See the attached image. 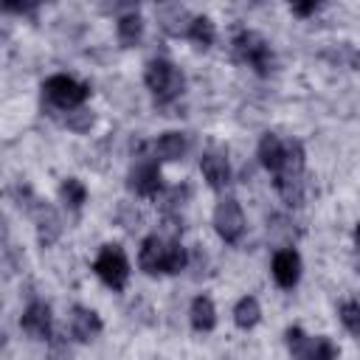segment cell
<instances>
[{
    "label": "cell",
    "mask_w": 360,
    "mask_h": 360,
    "mask_svg": "<svg viewBox=\"0 0 360 360\" xmlns=\"http://www.w3.org/2000/svg\"><path fill=\"white\" fill-rule=\"evenodd\" d=\"M143 82H146V87L155 93V98H158L160 104L174 101V98L183 93V84H186L183 73H180L172 62H166V59H152V62L146 65V70H143Z\"/></svg>",
    "instance_id": "obj_2"
},
{
    "label": "cell",
    "mask_w": 360,
    "mask_h": 360,
    "mask_svg": "<svg viewBox=\"0 0 360 360\" xmlns=\"http://www.w3.org/2000/svg\"><path fill=\"white\" fill-rule=\"evenodd\" d=\"M93 270L112 290H124V284L129 278V262L118 245H104L93 262Z\"/></svg>",
    "instance_id": "obj_5"
},
{
    "label": "cell",
    "mask_w": 360,
    "mask_h": 360,
    "mask_svg": "<svg viewBox=\"0 0 360 360\" xmlns=\"http://www.w3.org/2000/svg\"><path fill=\"white\" fill-rule=\"evenodd\" d=\"M93 112L90 110H84V107H76V110H70L68 112V118H65V124H68V129H73V132H87L90 127H93Z\"/></svg>",
    "instance_id": "obj_23"
},
{
    "label": "cell",
    "mask_w": 360,
    "mask_h": 360,
    "mask_svg": "<svg viewBox=\"0 0 360 360\" xmlns=\"http://www.w3.org/2000/svg\"><path fill=\"white\" fill-rule=\"evenodd\" d=\"M28 214H31L34 222H37V236H39V242H42V245H53V242L59 239V233H62V219H59V214H56L48 202H42V200H37V205H34Z\"/></svg>",
    "instance_id": "obj_11"
},
{
    "label": "cell",
    "mask_w": 360,
    "mask_h": 360,
    "mask_svg": "<svg viewBox=\"0 0 360 360\" xmlns=\"http://www.w3.org/2000/svg\"><path fill=\"white\" fill-rule=\"evenodd\" d=\"M160 186H163V177H160L158 163L141 160V163H135V166L129 169V188H132L135 194H141V197H155V194L160 191Z\"/></svg>",
    "instance_id": "obj_9"
},
{
    "label": "cell",
    "mask_w": 360,
    "mask_h": 360,
    "mask_svg": "<svg viewBox=\"0 0 360 360\" xmlns=\"http://www.w3.org/2000/svg\"><path fill=\"white\" fill-rule=\"evenodd\" d=\"M340 321H343V326H346L352 335H360V304L346 301V304L340 307Z\"/></svg>",
    "instance_id": "obj_24"
},
{
    "label": "cell",
    "mask_w": 360,
    "mask_h": 360,
    "mask_svg": "<svg viewBox=\"0 0 360 360\" xmlns=\"http://www.w3.org/2000/svg\"><path fill=\"white\" fill-rule=\"evenodd\" d=\"M158 20H160L163 31H169V34H174V37H188L191 22H194V17H191L183 6H177V3L160 6V8H158Z\"/></svg>",
    "instance_id": "obj_15"
},
{
    "label": "cell",
    "mask_w": 360,
    "mask_h": 360,
    "mask_svg": "<svg viewBox=\"0 0 360 360\" xmlns=\"http://www.w3.org/2000/svg\"><path fill=\"white\" fill-rule=\"evenodd\" d=\"M118 222H121L127 231H135V228H138V222H141V214H138L132 205H127V202H124V205L118 208Z\"/></svg>",
    "instance_id": "obj_26"
},
{
    "label": "cell",
    "mask_w": 360,
    "mask_h": 360,
    "mask_svg": "<svg viewBox=\"0 0 360 360\" xmlns=\"http://www.w3.org/2000/svg\"><path fill=\"white\" fill-rule=\"evenodd\" d=\"M276 191L287 205H301L307 197V180L304 174H278L276 177Z\"/></svg>",
    "instance_id": "obj_16"
},
{
    "label": "cell",
    "mask_w": 360,
    "mask_h": 360,
    "mask_svg": "<svg viewBox=\"0 0 360 360\" xmlns=\"http://www.w3.org/2000/svg\"><path fill=\"white\" fill-rule=\"evenodd\" d=\"M200 169H202V177L208 180L211 188H222V186L231 183V166H228L225 152L208 149V152L200 158Z\"/></svg>",
    "instance_id": "obj_12"
},
{
    "label": "cell",
    "mask_w": 360,
    "mask_h": 360,
    "mask_svg": "<svg viewBox=\"0 0 360 360\" xmlns=\"http://www.w3.org/2000/svg\"><path fill=\"white\" fill-rule=\"evenodd\" d=\"M20 326L34 340H51V307L45 301H31L20 318Z\"/></svg>",
    "instance_id": "obj_8"
},
{
    "label": "cell",
    "mask_w": 360,
    "mask_h": 360,
    "mask_svg": "<svg viewBox=\"0 0 360 360\" xmlns=\"http://www.w3.org/2000/svg\"><path fill=\"white\" fill-rule=\"evenodd\" d=\"M233 56L245 65H250L256 73H270L273 68V53H270V45L264 42L262 34L256 31H239L236 39H233Z\"/></svg>",
    "instance_id": "obj_3"
},
{
    "label": "cell",
    "mask_w": 360,
    "mask_h": 360,
    "mask_svg": "<svg viewBox=\"0 0 360 360\" xmlns=\"http://www.w3.org/2000/svg\"><path fill=\"white\" fill-rule=\"evenodd\" d=\"M138 264L146 273H180L188 264V256L174 239L146 236L138 250Z\"/></svg>",
    "instance_id": "obj_1"
},
{
    "label": "cell",
    "mask_w": 360,
    "mask_h": 360,
    "mask_svg": "<svg viewBox=\"0 0 360 360\" xmlns=\"http://www.w3.org/2000/svg\"><path fill=\"white\" fill-rule=\"evenodd\" d=\"M354 242H357V248H360V222H357V228H354Z\"/></svg>",
    "instance_id": "obj_29"
},
{
    "label": "cell",
    "mask_w": 360,
    "mask_h": 360,
    "mask_svg": "<svg viewBox=\"0 0 360 360\" xmlns=\"http://www.w3.org/2000/svg\"><path fill=\"white\" fill-rule=\"evenodd\" d=\"M42 90H45V98H48L51 104L62 107V110H76V107L90 96L87 84H82V82H76V79H70V76H62V73L45 79Z\"/></svg>",
    "instance_id": "obj_6"
},
{
    "label": "cell",
    "mask_w": 360,
    "mask_h": 360,
    "mask_svg": "<svg viewBox=\"0 0 360 360\" xmlns=\"http://www.w3.org/2000/svg\"><path fill=\"white\" fill-rule=\"evenodd\" d=\"M287 349L292 360H335L338 357V346L329 338H307L298 326L287 329Z\"/></svg>",
    "instance_id": "obj_4"
},
{
    "label": "cell",
    "mask_w": 360,
    "mask_h": 360,
    "mask_svg": "<svg viewBox=\"0 0 360 360\" xmlns=\"http://www.w3.org/2000/svg\"><path fill=\"white\" fill-rule=\"evenodd\" d=\"M318 8H321L318 3H295V6H292V11H295V14H301V17H307V14L318 11Z\"/></svg>",
    "instance_id": "obj_28"
},
{
    "label": "cell",
    "mask_w": 360,
    "mask_h": 360,
    "mask_svg": "<svg viewBox=\"0 0 360 360\" xmlns=\"http://www.w3.org/2000/svg\"><path fill=\"white\" fill-rule=\"evenodd\" d=\"M186 194H188V188H186V186H183V188H180V186H174V188L166 194V211H172V208L183 205V197H186Z\"/></svg>",
    "instance_id": "obj_27"
},
{
    "label": "cell",
    "mask_w": 360,
    "mask_h": 360,
    "mask_svg": "<svg viewBox=\"0 0 360 360\" xmlns=\"http://www.w3.org/2000/svg\"><path fill=\"white\" fill-rule=\"evenodd\" d=\"M188 315H191V326L197 332H211L214 323H217V309H214L211 298H205V295H197L191 301V312Z\"/></svg>",
    "instance_id": "obj_17"
},
{
    "label": "cell",
    "mask_w": 360,
    "mask_h": 360,
    "mask_svg": "<svg viewBox=\"0 0 360 360\" xmlns=\"http://www.w3.org/2000/svg\"><path fill=\"white\" fill-rule=\"evenodd\" d=\"M141 34H143V20L138 17V11H129V14L118 17V39H121V45H127V48L138 45Z\"/></svg>",
    "instance_id": "obj_19"
},
{
    "label": "cell",
    "mask_w": 360,
    "mask_h": 360,
    "mask_svg": "<svg viewBox=\"0 0 360 360\" xmlns=\"http://www.w3.org/2000/svg\"><path fill=\"white\" fill-rule=\"evenodd\" d=\"M262 318V309H259V301L253 295H245L236 307H233V321L239 329H253Z\"/></svg>",
    "instance_id": "obj_20"
},
{
    "label": "cell",
    "mask_w": 360,
    "mask_h": 360,
    "mask_svg": "<svg viewBox=\"0 0 360 360\" xmlns=\"http://www.w3.org/2000/svg\"><path fill=\"white\" fill-rule=\"evenodd\" d=\"M214 228L231 245L242 236V231H245V214H242V208H239V202L233 197L219 200V205L214 208Z\"/></svg>",
    "instance_id": "obj_7"
},
{
    "label": "cell",
    "mask_w": 360,
    "mask_h": 360,
    "mask_svg": "<svg viewBox=\"0 0 360 360\" xmlns=\"http://www.w3.org/2000/svg\"><path fill=\"white\" fill-rule=\"evenodd\" d=\"M70 332L76 340L87 343L101 332V318L87 307H73L70 309Z\"/></svg>",
    "instance_id": "obj_14"
},
{
    "label": "cell",
    "mask_w": 360,
    "mask_h": 360,
    "mask_svg": "<svg viewBox=\"0 0 360 360\" xmlns=\"http://www.w3.org/2000/svg\"><path fill=\"white\" fill-rule=\"evenodd\" d=\"M48 354H51V360H70V354H73V349L68 346V340L65 338H51V346H48Z\"/></svg>",
    "instance_id": "obj_25"
},
{
    "label": "cell",
    "mask_w": 360,
    "mask_h": 360,
    "mask_svg": "<svg viewBox=\"0 0 360 360\" xmlns=\"http://www.w3.org/2000/svg\"><path fill=\"white\" fill-rule=\"evenodd\" d=\"M160 160H180L186 155V135L183 132H163L155 143Z\"/></svg>",
    "instance_id": "obj_18"
},
{
    "label": "cell",
    "mask_w": 360,
    "mask_h": 360,
    "mask_svg": "<svg viewBox=\"0 0 360 360\" xmlns=\"http://www.w3.org/2000/svg\"><path fill=\"white\" fill-rule=\"evenodd\" d=\"M259 160H262L264 169H270L273 174H278L284 169V160H287V141H281L278 135L267 132L259 141Z\"/></svg>",
    "instance_id": "obj_13"
},
{
    "label": "cell",
    "mask_w": 360,
    "mask_h": 360,
    "mask_svg": "<svg viewBox=\"0 0 360 360\" xmlns=\"http://www.w3.org/2000/svg\"><path fill=\"white\" fill-rule=\"evenodd\" d=\"M273 278L284 290H290V287L298 284V278H301V256L292 248H281L273 256Z\"/></svg>",
    "instance_id": "obj_10"
},
{
    "label": "cell",
    "mask_w": 360,
    "mask_h": 360,
    "mask_svg": "<svg viewBox=\"0 0 360 360\" xmlns=\"http://www.w3.org/2000/svg\"><path fill=\"white\" fill-rule=\"evenodd\" d=\"M59 194H62V200H65L70 208H82V202L87 200V188H84V183L76 180V177H68V180L62 183Z\"/></svg>",
    "instance_id": "obj_22"
},
{
    "label": "cell",
    "mask_w": 360,
    "mask_h": 360,
    "mask_svg": "<svg viewBox=\"0 0 360 360\" xmlns=\"http://www.w3.org/2000/svg\"><path fill=\"white\" fill-rule=\"evenodd\" d=\"M214 22L208 20V17H194V22H191V31H188V37H191V42L197 45V48H208L211 42H214Z\"/></svg>",
    "instance_id": "obj_21"
}]
</instances>
